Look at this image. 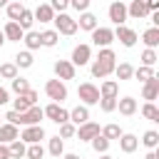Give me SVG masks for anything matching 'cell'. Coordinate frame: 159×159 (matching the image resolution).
I'll return each instance as SVG.
<instances>
[{
    "mask_svg": "<svg viewBox=\"0 0 159 159\" xmlns=\"http://www.w3.org/2000/svg\"><path fill=\"white\" fill-rule=\"evenodd\" d=\"M97 104H99V109H102V112H107V114H109V112H114V109H117V97H99V102H97Z\"/></svg>",
    "mask_w": 159,
    "mask_h": 159,
    "instance_id": "cell-42",
    "label": "cell"
},
{
    "mask_svg": "<svg viewBox=\"0 0 159 159\" xmlns=\"http://www.w3.org/2000/svg\"><path fill=\"white\" fill-rule=\"evenodd\" d=\"M99 134H104L109 142H114V139H119V137H122V127H119V124H114V122H109V124H104V127L99 129Z\"/></svg>",
    "mask_w": 159,
    "mask_h": 159,
    "instance_id": "cell-32",
    "label": "cell"
},
{
    "mask_svg": "<svg viewBox=\"0 0 159 159\" xmlns=\"http://www.w3.org/2000/svg\"><path fill=\"white\" fill-rule=\"evenodd\" d=\"M99 159H112V157H109V154L104 152V154H99Z\"/></svg>",
    "mask_w": 159,
    "mask_h": 159,
    "instance_id": "cell-55",
    "label": "cell"
},
{
    "mask_svg": "<svg viewBox=\"0 0 159 159\" xmlns=\"http://www.w3.org/2000/svg\"><path fill=\"white\" fill-rule=\"evenodd\" d=\"M97 25H99V20H97V15H94V12H89V10L80 12V20H77V27H80V30H87V32H92Z\"/></svg>",
    "mask_w": 159,
    "mask_h": 159,
    "instance_id": "cell-19",
    "label": "cell"
},
{
    "mask_svg": "<svg viewBox=\"0 0 159 159\" xmlns=\"http://www.w3.org/2000/svg\"><path fill=\"white\" fill-rule=\"evenodd\" d=\"M144 2H147V10H149V12L159 10V0H144Z\"/></svg>",
    "mask_w": 159,
    "mask_h": 159,
    "instance_id": "cell-50",
    "label": "cell"
},
{
    "mask_svg": "<svg viewBox=\"0 0 159 159\" xmlns=\"http://www.w3.org/2000/svg\"><path fill=\"white\" fill-rule=\"evenodd\" d=\"M45 117L50 119V122H55V124H62V122H70V109H65L60 102H50L45 109Z\"/></svg>",
    "mask_w": 159,
    "mask_h": 159,
    "instance_id": "cell-5",
    "label": "cell"
},
{
    "mask_svg": "<svg viewBox=\"0 0 159 159\" xmlns=\"http://www.w3.org/2000/svg\"><path fill=\"white\" fill-rule=\"evenodd\" d=\"M17 2H22V0H17Z\"/></svg>",
    "mask_w": 159,
    "mask_h": 159,
    "instance_id": "cell-58",
    "label": "cell"
},
{
    "mask_svg": "<svg viewBox=\"0 0 159 159\" xmlns=\"http://www.w3.org/2000/svg\"><path fill=\"white\" fill-rule=\"evenodd\" d=\"M144 159H159V152H157V149H149V152H147V157H144Z\"/></svg>",
    "mask_w": 159,
    "mask_h": 159,
    "instance_id": "cell-52",
    "label": "cell"
},
{
    "mask_svg": "<svg viewBox=\"0 0 159 159\" xmlns=\"http://www.w3.org/2000/svg\"><path fill=\"white\" fill-rule=\"evenodd\" d=\"M112 32H114V40H119L124 47H134V45H137V40H139V37H137V32H134L132 27H127V25H117Z\"/></svg>",
    "mask_w": 159,
    "mask_h": 159,
    "instance_id": "cell-9",
    "label": "cell"
},
{
    "mask_svg": "<svg viewBox=\"0 0 159 159\" xmlns=\"http://www.w3.org/2000/svg\"><path fill=\"white\" fill-rule=\"evenodd\" d=\"M114 65H117V55H114V50H112V47H99L97 60H92V65H89L92 77H97V80L109 77V75L114 72Z\"/></svg>",
    "mask_w": 159,
    "mask_h": 159,
    "instance_id": "cell-1",
    "label": "cell"
},
{
    "mask_svg": "<svg viewBox=\"0 0 159 159\" xmlns=\"http://www.w3.org/2000/svg\"><path fill=\"white\" fill-rule=\"evenodd\" d=\"M17 137H20V132H17L15 124H10V122H2V124H0V144H10V142L17 139Z\"/></svg>",
    "mask_w": 159,
    "mask_h": 159,
    "instance_id": "cell-22",
    "label": "cell"
},
{
    "mask_svg": "<svg viewBox=\"0 0 159 159\" xmlns=\"http://www.w3.org/2000/svg\"><path fill=\"white\" fill-rule=\"evenodd\" d=\"M62 159H82L80 154H62Z\"/></svg>",
    "mask_w": 159,
    "mask_h": 159,
    "instance_id": "cell-53",
    "label": "cell"
},
{
    "mask_svg": "<svg viewBox=\"0 0 159 159\" xmlns=\"http://www.w3.org/2000/svg\"><path fill=\"white\" fill-rule=\"evenodd\" d=\"M5 42H7V40H5V35H2V30H0V47H2Z\"/></svg>",
    "mask_w": 159,
    "mask_h": 159,
    "instance_id": "cell-54",
    "label": "cell"
},
{
    "mask_svg": "<svg viewBox=\"0 0 159 159\" xmlns=\"http://www.w3.org/2000/svg\"><path fill=\"white\" fill-rule=\"evenodd\" d=\"M75 134H77V139H80V142H89V139H94V137L99 134V124H97V122H92V119H87L84 124H80V127H77V132H75Z\"/></svg>",
    "mask_w": 159,
    "mask_h": 159,
    "instance_id": "cell-13",
    "label": "cell"
},
{
    "mask_svg": "<svg viewBox=\"0 0 159 159\" xmlns=\"http://www.w3.org/2000/svg\"><path fill=\"white\" fill-rule=\"evenodd\" d=\"M132 72H134V67H132L129 62H119V65H114V75H117V80H119V82L132 80Z\"/></svg>",
    "mask_w": 159,
    "mask_h": 159,
    "instance_id": "cell-31",
    "label": "cell"
},
{
    "mask_svg": "<svg viewBox=\"0 0 159 159\" xmlns=\"http://www.w3.org/2000/svg\"><path fill=\"white\" fill-rule=\"evenodd\" d=\"M45 94H47L52 102H60V104H62V102L67 99V84H65L62 80H57V77H55V80H47V82H45Z\"/></svg>",
    "mask_w": 159,
    "mask_h": 159,
    "instance_id": "cell-3",
    "label": "cell"
},
{
    "mask_svg": "<svg viewBox=\"0 0 159 159\" xmlns=\"http://www.w3.org/2000/svg\"><path fill=\"white\" fill-rule=\"evenodd\" d=\"M0 159H10V149H7V144H0Z\"/></svg>",
    "mask_w": 159,
    "mask_h": 159,
    "instance_id": "cell-51",
    "label": "cell"
},
{
    "mask_svg": "<svg viewBox=\"0 0 159 159\" xmlns=\"http://www.w3.org/2000/svg\"><path fill=\"white\" fill-rule=\"evenodd\" d=\"M117 142H119V149H122L124 154H132V152H137V147H139V137H137V134H127V132H122V137H119Z\"/></svg>",
    "mask_w": 159,
    "mask_h": 159,
    "instance_id": "cell-18",
    "label": "cell"
},
{
    "mask_svg": "<svg viewBox=\"0 0 159 159\" xmlns=\"http://www.w3.org/2000/svg\"><path fill=\"white\" fill-rule=\"evenodd\" d=\"M89 144H92V149H94L97 154H104V152L109 149V144H112V142H109L104 134H97L94 139H89Z\"/></svg>",
    "mask_w": 159,
    "mask_h": 159,
    "instance_id": "cell-34",
    "label": "cell"
},
{
    "mask_svg": "<svg viewBox=\"0 0 159 159\" xmlns=\"http://www.w3.org/2000/svg\"><path fill=\"white\" fill-rule=\"evenodd\" d=\"M107 15H109V20H112L114 25H124V20H127V5H124L122 0H114V2H109Z\"/></svg>",
    "mask_w": 159,
    "mask_h": 159,
    "instance_id": "cell-11",
    "label": "cell"
},
{
    "mask_svg": "<svg viewBox=\"0 0 159 159\" xmlns=\"http://www.w3.org/2000/svg\"><path fill=\"white\" fill-rule=\"evenodd\" d=\"M142 144H144L147 149H157V147H159V132H157V129H149V132H144V137H142Z\"/></svg>",
    "mask_w": 159,
    "mask_h": 159,
    "instance_id": "cell-36",
    "label": "cell"
},
{
    "mask_svg": "<svg viewBox=\"0 0 159 159\" xmlns=\"http://www.w3.org/2000/svg\"><path fill=\"white\" fill-rule=\"evenodd\" d=\"M142 117L149 119V122H159V109H157V104H154V102H144V104H142Z\"/></svg>",
    "mask_w": 159,
    "mask_h": 159,
    "instance_id": "cell-33",
    "label": "cell"
},
{
    "mask_svg": "<svg viewBox=\"0 0 159 159\" xmlns=\"http://www.w3.org/2000/svg\"><path fill=\"white\" fill-rule=\"evenodd\" d=\"M70 62L75 65V67H84V65H89L92 62V47L89 45H77L75 50H72V57H70Z\"/></svg>",
    "mask_w": 159,
    "mask_h": 159,
    "instance_id": "cell-6",
    "label": "cell"
},
{
    "mask_svg": "<svg viewBox=\"0 0 159 159\" xmlns=\"http://www.w3.org/2000/svg\"><path fill=\"white\" fill-rule=\"evenodd\" d=\"M15 22H17V25H20L25 32H27V30H32V25H35V15H32V10H27V7H25Z\"/></svg>",
    "mask_w": 159,
    "mask_h": 159,
    "instance_id": "cell-29",
    "label": "cell"
},
{
    "mask_svg": "<svg viewBox=\"0 0 159 159\" xmlns=\"http://www.w3.org/2000/svg\"><path fill=\"white\" fill-rule=\"evenodd\" d=\"M127 17H132V20H144V17H149L147 2H144V0H132V2L127 5Z\"/></svg>",
    "mask_w": 159,
    "mask_h": 159,
    "instance_id": "cell-14",
    "label": "cell"
},
{
    "mask_svg": "<svg viewBox=\"0 0 159 159\" xmlns=\"http://www.w3.org/2000/svg\"><path fill=\"white\" fill-rule=\"evenodd\" d=\"M22 97H25V99H27L30 104H37V99H40V94H37V92H35L32 87H30L27 92H22Z\"/></svg>",
    "mask_w": 159,
    "mask_h": 159,
    "instance_id": "cell-48",
    "label": "cell"
},
{
    "mask_svg": "<svg viewBox=\"0 0 159 159\" xmlns=\"http://www.w3.org/2000/svg\"><path fill=\"white\" fill-rule=\"evenodd\" d=\"M117 109H119V114L132 117V114H137L139 104H137V99H134V97H122V99H117Z\"/></svg>",
    "mask_w": 159,
    "mask_h": 159,
    "instance_id": "cell-20",
    "label": "cell"
},
{
    "mask_svg": "<svg viewBox=\"0 0 159 159\" xmlns=\"http://www.w3.org/2000/svg\"><path fill=\"white\" fill-rule=\"evenodd\" d=\"M142 65H147V67H154L157 65V60H159V55H157V50H152V47H144V52H142Z\"/></svg>",
    "mask_w": 159,
    "mask_h": 159,
    "instance_id": "cell-41",
    "label": "cell"
},
{
    "mask_svg": "<svg viewBox=\"0 0 159 159\" xmlns=\"http://www.w3.org/2000/svg\"><path fill=\"white\" fill-rule=\"evenodd\" d=\"M142 42H144L147 47L157 50V47H159V27H149V30H144V32H142Z\"/></svg>",
    "mask_w": 159,
    "mask_h": 159,
    "instance_id": "cell-25",
    "label": "cell"
},
{
    "mask_svg": "<svg viewBox=\"0 0 159 159\" xmlns=\"http://www.w3.org/2000/svg\"><path fill=\"white\" fill-rule=\"evenodd\" d=\"M22 10H25V5H22V2H17V0H10V2L5 5V12H7V20H17Z\"/></svg>",
    "mask_w": 159,
    "mask_h": 159,
    "instance_id": "cell-35",
    "label": "cell"
},
{
    "mask_svg": "<svg viewBox=\"0 0 159 159\" xmlns=\"http://www.w3.org/2000/svg\"><path fill=\"white\" fill-rule=\"evenodd\" d=\"M77 97L82 99V104H97L99 102V87L97 84H92V82H82L80 87H77Z\"/></svg>",
    "mask_w": 159,
    "mask_h": 159,
    "instance_id": "cell-4",
    "label": "cell"
},
{
    "mask_svg": "<svg viewBox=\"0 0 159 159\" xmlns=\"http://www.w3.org/2000/svg\"><path fill=\"white\" fill-rule=\"evenodd\" d=\"M7 2H10V0H0V10H2V7L7 5Z\"/></svg>",
    "mask_w": 159,
    "mask_h": 159,
    "instance_id": "cell-56",
    "label": "cell"
},
{
    "mask_svg": "<svg viewBox=\"0 0 159 159\" xmlns=\"http://www.w3.org/2000/svg\"><path fill=\"white\" fill-rule=\"evenodd\" d=\"M2 119H7L10 124H15V127H20V112H15V109H10V112H7V114H5Z\"/></svg>",
    "mask_w": 159,
    "mask_h": 159,
    "instance_id": "cell-47",
    "label": "cell"
},
{
    "mask_svg": "<svg viewBox=\"0 0 159 159\" xmlns=\"http://www.w3.org/2000/svg\"><path fill=\"white\" fill-rule=\"evenodd\" d=\"M2 35H5V40H10V42H20L22 35H25V30H22L15 20H7L5 27H2Z\"/></svg>",
    "mask_w": 159,
    "mask_h": 159,
    "instance_id": "cell-16",
    "label": "cell"
},
{
    "mask_svg": "<svg viewBox=\"0 0 159 159\" xmlns=\"http://www.w3.org/2000/svg\"><path fill=\"white\" fill-rule=\"evenodd\" d=\"M20 42H25V50H30V52L42 47V42H40V32H37V30H27V32L22 35Z\"/></svg>",
    "mask_w": 159,
    "mask_h": 159,
    "instance_id": "cell-23",
    "label": "cell"
},
{
    "mask_svg": "<svg viewBox=\"0 0 159 159\" xmlns=\"http://www.w3.org/2000/svg\"><path fill=\"white\" fill-rule=\"evenodd\" d=\"M52 70H55V77H57V80H62V82L75 80V75H77V67H75L70 60H57V62L52 65Z\"/></svg>",
    "mask_w": 159,
    "mask_h": 159,
    "instance_id": "cell-7",
    "label": "cell"
},
{
    "mask_svg": "<svg viewBox=\"0 0 159 159\" xmlns=\"http://www.w3.org/2000/svg\"><path fill=\"white\" fill-rule=\"evenodd\" d=\"M119 94V82L117 80H104L99 84V97H117Z\"/></svg>",
    "mask_w": 159,
    "mask_h": 159,
    "instance_id": "cell-26",
    "label": "cell"
},
{
    "mask_svg": "<svg viewBox=\"0 0 159 159\" xmlns=\"http://www.w3.org/2000/svg\"><path fill=\"white\" fill-rule=\"evenodd\" d=\"M40 42H42V47H55V45L60 42L57 30H42V32H40Z\"/></svg>",
    "mask_w": 159,
    "mask_h": 159,
    "instance_id": "cell-30",
    "label": "cell"
},
{
    "mask_svg": "<svg viewBox=\"0 0 159 159\" xmlns=\"http://www.w3.org/2000/svg\"><path fill=\"white\" fill-rule=\"evenodd\" d=\"M45 117V112H42V107H37V104H32L30 109H25L22 114H20V127H30V124H40V119Z\"/></svg>",
    "mask_w": 159,
    "mask_h": 159,
    "instance_id": "cell-12",
    "label": "cell"
},
{
    "mask_svg": "<svg viewBox=\"0 0 159 159\" xmlns=\"http://www.w3.org/2000/svg\"><path fill=\"white\" fill-rule=\"evenodd\" d=\"M32 15H35V22H40V25H47V22H52V17H55V10L50 7V2H42V5H37V7L32 10Z\"/></svg>",
    "mask_w": 159,
    "mask_h": 159,
    "instance_id": "cell-15",
    "label": "cell"
},
{
    "mask_svg": "<svg viewBox=\"0 0 159 159\" xmlns=\"http://www.w3.org/2000/svg\"><path fill=\"white\" fill-rule=\"evenodd\" d=\"M10 87H12V92H15V94H22V92H27V89H30V82H27L25 77H20V75H17V77H12V80H10Z\"/></svg>",
    "mask_w": 159,
    "mask_h": 159,
    "instance_id": "cell-39",
    "label": "cell"
},
{
    "mask_svg": "<svg viewBox=\"0 0 159 159\" xmlns=\"http://www.w3.org/2000/svg\"><path fill=\"white\" fill-rule=\"evenodd\" d=\"M20 72H17V65L15 62H2L0 65V77L2 80H12V77H17Z\"/></svg>",
    "mask_w": 159,
    "mask_h": 159,
    "instance_id": "cell-40",
    "label": "cell"
},
{
    "mask_svg": "<svg viewBox=\"0 0 159 159\" xmlns=\"http://www.w3.org/2000/svg\"><path fill=\"white\" fill-rule=\"evenodd\" d=\"M52 22H55L57 35H67V37H72V35L80 30V27H77V20H75L72 15H67V12H55Z\"/></svg>",
    "mask_w": 159,
    "mask_h": 159,
    "instance_id": "cell-2",
    "label": "cell"
},
{
    "mask_svg": "<svg viewBox=\"0 0 159 159\" xmlns=\"http://www.w3.org/2000/svg\"><path fill=\"white\" fill-rule=\"evenodd\" d=\"M142 97H144L147 102H154V99L159 97V77H157V75H154L152 80L144 82V87H142Z\"/></svg>",
    "mask_w": 159,
    "mask_h": 159,
    "instance_id": "cell-17",
    "label": "cell"
},
{
    "mask_svg": "<svg viewBox=\"0 0 159 159\" xmlns=\"http://www.w3.org/2000/svg\"><path fill=\"white\" fill-rule=\"evenodd\" d=\"M50 7H52L55 12H65V10L70 7V0H50Z\"/></svg>",
    "mask_w": 159,
    "mask_h": 159,
    "instance_id": "cell-45",
    "label": "cell"
},
{
    "mask_svg": "<svg viewBox=\"0 0 159 159\" xmlns=\"http://www.w3.org/2000/svg\"><path fill=\"white\" fill-rule=\"evenodd\" d=\"M47 152L60 159V157L65 154V139H62L60 134H57V137H50V139H47Z\"/></svg>",
    "mask_w": 159,
    "mask_h": 159,
    "instance_id": "cell-24",
    "label": "cell"
},
{
    "mask_svg": "<svg viewBox=\"0 0 159 159\" xmlns=\"http://www.w3.org/2000/svg\"><path fill=\"white\" fill-rule=\"evenodd\" d=\"M12 62L17 65V70H27V67H32L35 57H32V52H30V50H22V52H17V55H15V60H12Z\"/></svg>",
    "mask_w": 159,
    "mask_h": 159,
    "instance_id": "cell-27",
    "label": "cell"
},
{
    "mask_svg": "<svg viewBox=\"0 0 159 159\" xmlns=\"http://www.w3.org/2000/svg\"><path fill=\"white\" fill-rule=\"evenodd\" d=\"M114 42V32H112V27H94L92 30V45H97V47H109Z\"/></svg>",
    "mask_w": 159,
    "mask_h": 159,
    "instance_id": "cell-8",
    "label": "cell"
},
{
    "mask_svg": "<svg viewBox=\"0 0 159 159\" xmlns=\"http://www.w3.org/2000/svg\"><path fill=\"white\" fill-rule=\"evenodd\" d=\"M30 107H32V104H30V102H27L22 94H17V97L12 99V109H15V112H20V114H22L25 109H30Z\"/></svg>",
    "mask_w": 159,
    "mask_h": 159,
    "instance_id": "cell-43",
    "label": "cell"
},
{
    "mask_svg": "<svg viewBox=\"0 0 159 159\" xmlns=\"http://www.w3.org/2000/svg\"><path fill=\"white\" fill-rule=\"evenodd\" d=\"M75 132H77V127H75L72 122H62V124H60V137H62V139L75 137Z\"/></svg>",
    "mask_w": 159,
    "mask_h": 159,
    "instance_id": "cell-44",
    "label": "cell"
},
{
    "mask_svg": "<svg viewBox=\"0 0 159 159\" xmlns=\"http://www.w3.org/2000/svg\"><path fill=\"white\" fill-rule=\"evenodd\" d=\"M89 2L92 0H70V7H75L77 12H84V10H89Z\"/></svg>",
    "mask_w": 159,
    "mask_h": 159,
    "instance_id": "cell-46",
    "label": "cell"
},
{
    "mask_svg": "<svg viewBox=\"0 0 159 159\" xmlns=\"http://www.w3.org/2000/svg\"><path fill=\"white\" fill-rule=\"evenodd\" d=\"M0 124H2V117H0Z\"/></svg>",
    "mask_w": 159,
    "mask_h": 159,
    "instance_id": "cell-57",
    "label": "cell"
},
{
    "mask_svg": "<svg viewBox=\"0 0 159 159\" xmlns=\"http://www.w3.org/2000/svg\"><path fill=\"white\" fill-rule=\"evenodd\" d=\"M17 139H22L25 144L42 142V139H45V129H42V124H30V127H25V129L20 132V137H17Z\"/></svg>",
    "mask_w": 159,
    "mask_h": 159,
    "instance_id": "cell-10",
    "label": "cell"
},
{
    "mask_svg": "<svg viewBox=\"0 0 159 159\" xmlns=\"http://www.w3.org/2000/svg\"><path fill=\"white\" fill-rule=\"evenodd\" d=\"M87 119H89V107H87V104H77L75 109H70V122H72L75 127L84 124Z\"/></svg>",
    "mask_w": 159,
    "mask_h": 159,
    "instance_id": "cell-21",
    "label": "cell"
},
{
    "mask_svg": "<svg viewBox=\"0 0 159 159\" xmlns=\"http://www.w3.org/2000/svg\"><path fill=\"white\" fill-rule=\"evenodd\" d=\"M7 102H10V92L0 84V104H7Z\"/></svg>",
    "mask_w": 159,
    "mask_h": 159,
    "instance_id": "cell-49",
    "label": "cell"
},
{
    "mask_svg": "<svg viewBox=\"0 0 159 159\" xmlns=\"http://www.w3.org/2000/svg\"><path fill=\"white\" fill-rule=\"evenodd\" d=\"M25 157H27V159H42V157H45V147H42V142L27 144V149H25Z\"/></svg>",
    "mask_w": 159,
    "mask_h": 159,
    "instance_id": "cell-37",
    "label": "cell"
},
{
    "mask_svg": "<svg viewBox=\"0 0 159 159\" xmlns=\"http://www.w3.org/2000/svg\"><path fill=\"white\" fill-rule=\"evenodd\" d=\"M157 72H154V67H147V65H139L134 72H132V77H137V80H142V82H147V80H152Z\"/></svg>",
    "mask_w": 159,
    "mask_h": 159,
    "instance_id": "cell-38",
    "label": "cell"
},
{
    "mask_svg": "<svg viewBox=\"0 0 159 159\" xmlns=\"http://www.w3.org/2000/svg\"><path fill=\"white\" fill-rule=\"evenodd\" d=\"M7 149H10V159H22V157H25L27 144H25L22 139H12V142L7 144Z\"/></svg>",
    "mask_w": 159,
    "mask_h": 159,
    "instance_id": "cell-28",
    "label": "cell"
}]
</instances>
